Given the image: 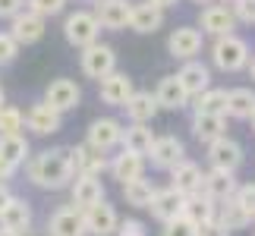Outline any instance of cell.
Wrapping results in <instances>:
<instances>
[{
    "instance_id": "obj_1",
    "label": "cell",
    "mask_w": 255,
    "mask_h": 236,
    "mask_svg": "<svg viewBox=\"0 0 255 236\" xmlns=\"http://www.w3.org/2000/svg\"><path fill=\"white\" fill-rule=\"evenodd\" d=\"M25 173L38 189H66L73 183V167H70V151L66 148H44L25 161Z\"/></svg>"
},
{
    "instance_id": "obj_2",
    "label": "cell",
    "mask_w": 255,
    "mask_h": 236,
    "mask_svg": "<svg viewBox=\"0 0 255 236\" xmlns=\"http://www.w3.org/2000/svg\"><path fill=\"white\" fill-rule=\"evenodd\" d=\"M252 60V51H249V41L240 35H224V38H214L211 44V63L218 66L221 73H240L246 70Z\"/></svg>"
},
{
    "instance_id": "obj_3",
    "label": "cell",
    "mask_w": 255,
    "mask_h": 236,
    "mask_svg": "<svg viewBox=\"0 0 255 236\" xmlns=\"http://www.w3.org/2000/svg\"><path fill=\"white\" fill-rule=\"evenodd\" d=\"M63 38H66V44L79 47V51L98 44V38H101V25H98V19H95L92 9H76V13L66 16L63 19Z\"/></svg>"
},
{
    "instance_id": "obj_4",
    "label": "cell",
    "mask_w": 255,
    "mask_h": 236,
    "mask_svg": "<svg viewBox=\"0 0 255 236\" xmlns=\"http://www.w3.org/2000/svg\"><path fill=\"white\" fill-rule=\"evenodd\" d=\"M123 142V123L117 117H98L88 126V135H85V145L98 154H111L117 145Z\"/></svg>"
},
{
    "instance_id": "obj_5",
    "label": "cell",
    "mask_w": 255,
    "mask_h": 236,
    "mask_svg": "<svg viewBox=\"0 0 255 236\" xmlns=\"http://www.w3.org/2000/svg\"><path fill=\"white\" fill-rule=\"evenodd\" d=\"M79 70L88 76V79H107L111 73H117V51L111 44H92L85 47V51H79Z\"/></svg>"
},
{
    "instance_id": "obj_6",
    "label": "cell",
    "mask_w": 255,
    "mask_h": 236,
    "mask_svg": "<svg viewBox=\"0 0 255 236\" xmlns=\"http://www.w3.org/2000/svg\"><path fill=\"white\" fill-rule=\"evenodd\" d=\"M41 101L51 107V111H57V114H70V111H76V107L82 104V88L73 82V79H66V76H60V79H51L47 82V88H44V98Z\"/></svg>"
},
{
    "instance_id": "obj_7",
    "label": "cell",
    "mask_w": 255,
    "mask_h": 236,
    "mask_svg": "<svg viewBox=\"0 0 255 236\" xmlns=\"http://www.w3.org/2000/svg\"><path fill=\"white\" fill-rule=\"evenodd\" d=\"M237 16L227 3H211V6H202L199 13V32L202 35H211V38H224V35H237Z\"/></svg>"
},
{
    "instance_id": "obj_8",
    "label": "cell",
    "mask_w": 255,
    "mask_h": 236,
    "mask_svg": "<svg viewBox=\"0 0 255 236\" xmlns=\"http://www.w3.org/2000/svg\"><path fill=\"white\" fill-rule=\"evenodd\" d=\"M202 47H205V35L195 25H176L167 38V54L173 60H183V63L195 60L202 54Z\"/></svg>"
},
{
    "instance_id": "obj_9",
    "label": "cell",
    "mask_w": 255,
    "mask_h": 236,
    "mask_svg": "<svg viewBox=\"0 0 255 236\" xmlns=\"http://www.w3.org/2000/svg\"><path fill=\"white\" fill-rule=\"evenodd\" d=\"M205 157H208L211 170H227V173H237L243 167V145L237 139H230V135H224V139L205 145Z\"/></svg>"
},
{
    "instance_id": "obj_10",
    "label": "cell",
    "mask_w": 255,
    "mask_h": 236,
    "mask_svg": "<svg viewBox=\"0 0 255 236\" xmlns=\"http://www.w3.org/2000/svg\"><path fill=\"white\" fill-rule=\"evenodd\" d=\"M92 13H95L101 28H107V32H123V28H129L132 0H98Z\"/></svg>"
},
{
    "instance_id": "obj_11",
    "label": "cell",
    "mask_w": 255,
    "mask_h": 236,
    "mask_svg": "<svg viewBox=\"0 0 255 236\" xmlns=\"http://www.w3.org/2000/svg\"><path fill=\"white\" fill-rule=\"evenodd\" d=\"M82 218H85V233L88 236H114L117 227H120V214H117V208L107 199L92 205V208H85Z\"/></svg>"
},
{
    "instance_id": "obj_12",
    "label": "cell",
    "mask_w": 255,
    "mask_h": 236,
    "mask_svg": "<svg viewBox=\"0 0 255 236\" xmlns=\"http://www.w3.org/2000/svg\"><path fill=\"white\" fill-rule=\"evenodd\" d=\"M132 92H135L132 76L123 73V70H117V73H111L107 79L98 82V98H101L107 107H126V101L132 98Z\"/></svg>"
},
{
    "instance_id": "obj_13",
    "label": "cell",
    "mask_w": 255,
    "mask_h": 236,
    "mask_svg": "<svg viewBox=\"0 0 255 236\" xmlns=\"http://www.w3.org/2000/svg\"><path fill=\"white\" fill-rule=\"evenodd\" d=\"M9 35H13V41L19 47H28V44H38L44 38L47 32V22L41 16H35V13H28V9H22L16 19H9V28H6Z\"/></svg>"
},
{
    "instance_id": "obj_14",
    "label": "cell",
    "mask_w": 255,
    "mask_h": 236,
    "mask_svg": "<svg viewBox=\"0 0 255 236\" xmlns=\"http://www.w3.org/2000/svg\"><path fill=\"white\" fill-rule=\"evenodd\" d=\"M148 157H151L154 170H167L170 173L180 161H186V145L176 139V135H158L154 145H151V151H148Z\"/></svg>"
},
{
    "instance_id": "obj_15",
    "label": "cell",
    "mask_w": 255,
    "mask_h": 236,
    "mask_svg": "<svg viewBox=\"0 0 255 236\" xmlns=\"http://www.w3.org/2000/svg\"><path fill=\"white\" fill-rule=\"evenodd\" d=\"M47 236H88L85 233V218L73 205H60L47 218Z\"/></svg>"
},
{
    "instance_id": "obj_16",
    "label": "cell",
    "mask_w": 255,
    "mask_h": 236,
    "mask_svg": "<svg viewBox=\"0 0 255 236\" xmlns=\"http://www.w3.org/2000/svg\"><path fill=\"white\" fill-rule=\"evenodd\" d=\"M202 176H205V170L186 157V161H180L170 170V189H176L183 199H192V195L202 192Z\"/></svg>"
},
{
    "instance_id": "obj_17",
    "label": "cell",
    "mask_w": 255,
    "mask_h": 236,
    "mask_svg": "<svg viewBox=\"0 0 255 236\" xmlns=\"http://www.w3.org/2000/svg\"><path fill=\"white\" fill-rule=\"evenodd\" d=\"M237 173H227V170H205L202 176V195L205 199H211L214 205L233 199V192H237Z\"/></svg>"
},
{
    "instance_id": "obj_18",
    "label": "cell",
    "mask_w": 255,
    "mask_h": 236,
    "mask_svg": "<svg viewBox=\"0 0 255 236\" xmlns=\"http://www.w3.org/2000/svg\"><path fill=\"white\" fill-rule=\"evenodd\" d=\"M70 151V167H73V176H101L107 170V154H98L92 151L88 145H73Z\"/></svg>"
},
{
    "instance_id": "obj_19",
    "label": "cell",
    "mask_w": 255,
    "mask_h": 236,
    "mask_svg": "<svg viewBox=\"0 0 255 236\" xmlns=\"http://www.w3.org/2000/svg\"><path fill=\"white\" fill-rule=\"evenodd\" d=\"M70 195H73V208H92V205L98 202H104V183H101V176H73V183H70Z\"/></svg>"
},
{
    "instance_id": "obj_20",
    "label": "cell",
    "mask_w": 255,
    "mask_h": 236,
    "mask_svg": "<svg viewBox=\"0 0 255 236\" xmlns=\"http://www.w3.org/2000/svg\"><path fill=\"white\" fill-rule=\"evenodd\" d=\"M107 170H111L114 180H120V186L123 183H132V180H142V176H145V157L120 148L111 161H107Z\"/></svg>"
},
{
    "instance_id": "obj_21",
    "label": "cell",
    "mask_w": 255,
    "mask_h": 236,
    "mask_svg": "<svg viewBox=\"0 0 255 236\" xmlns=\"http://www.w3.org/2000/svg\"><path fill=\"white\" fill-rule=\"evenodd\" d=\"M183 205L186 199L176 189H170V186H164V189L154 192V199L148 205V211H151V218L154 221H161V224H170L176 218H183Z\"/></svg>"
},
{
    "instance_id": "obj_22",
    "label": "cell",
    "mask_w": 255,
    "mask_h": 236,
    "mask_svg": "<svg viewBox=\"0 0 255 236\" xmlns=\"http://www.w3.org/2000/svg\"><path fill=\"white\" fill-rule=\"evenodd\" d=\"M154 101H158L161 111H183V107H189V95H186V88L180 85L176 73L158 79V88H154Z\"/></svg>"
},
{
    "instance_id": "obj_23",
    "label": "cell",
    "mask_w": 255,
    "mask_h": 236,
    "mask_svg": "<svg viewBox=\"0 0 255 236\" xmlns=\"http://www.w3.org/2000/svg\"><path fill=\"white\" fill-rule=\"evenodd\" d=\"M176 79H180V85L186 88L189 101L211 88V70H208V66H205L202 60H189V63H183L180 70H176Z\"/></svg>"
},
{
    "instance_id": "obj_24",
    "label": "cell",
    "mask_w": 255,
    "mask_h": 236,
    "mask_svg": "<svg viewBox=\"0 0 255 236\" xmlns=\"http://www.w3.org/2000/svg\"><path fill=\"white\" fill-rule=\"evenodd\" d=\"M25 126L32 132H38V135H54V132L63 129V117L57 114V111H51L44 101H35L25 111Z\"/></svg>"
},
{
    "instance_id": "obj_25",
    "label": "cell",
    "mask_w": 255,
    "mask_h": 236,
    "mask_svg": "<svg viewBox=\"0 0 255 236\" xmlns=\"http://www.w3.org/2000/svg\"><path fill=\"white\" fill-rule=\"evenodd\" d=\"M32 205H28L25 199H19V195H13V202L3 208V214H0V227L13 230L19 236H25L28 230H32Z\"/></svg>"
},
{
    "instance_id": "obj_26",
    "label": "cell",
    "mask_w": 255,
    "mask_h": 236,
    "mask_svg": "<svg viewBox=\"0 0 255 236\" xmlns=\"http://www.w3.org/2000/svg\"><path fill=\"white\" fill-rule=\"evenodd\" d=\"M126 117H129V123H142V126H148L154 117H158V101H154V92H145V88H135L132 98L126 101Z\"/></svg>"
},
{
    "instance_id": "obj_27",
    "label": "cell",
    "mask_w": 255,
    "mask_h": 236,
    "mask_svg": "<svg viewBox=\"0 0 255 236\" xmlns=\"http://www.w3.org/2000/svg\"><path fill=\"white\" fill-rule=\"evenodd\" d=\"M164 25V9L151 6L148 0L145 3H132V16H129V28L139 35H154Z\"/></svg>"
},
{
    "instance_id": "obj_28",
    "label": "cell",
    "mask_w": 255,
    "mask_h": 236,
    "mask_svg": "<svg viewBox=\"0 0 255 236\" xmlns=\"http://www.w3.org/2000/svg\"><path fill=\"white\" fill-rule=\"evenodd\" d=\"M192 135L202 145H211L227 135V117H205V114H192Z\"/></svg>"
},
{
    "instance_id": "obj_29",
    "label": "cell",
    "mask_w": 255,
    "mask_h": 236,
    "mask_svg": "<svg viewBox=\"0 0 255 236\" xmlns=\"http://www.w3.org/2000/svg\"><path fill=\"white\" fill-rule=\"evenodd\" d=\"M154 135L148 126H142V123H129V126H123V148L126 151H132V154H142V157H148L151 151V145H154Z\"/></svg>"
},
{
    "instance_id": "obj_30",
    "label": "cell",
    "mask_w": 255,
    "mask_h": 236,
    "mask_svg": "<svg viewBox=\"0 0 255 236\" xmlns=\"http://www.w3.org/2000/svg\"><path fill=\"white\" fill-rule=\"evenodd\" d=\"M192 111L195 114H205V117H227V88H208L202 92L199 98H192Z\"/></svg>"
},
{
    "instance_id": "obj_31",
    "label": "cell",
    "mask_w": 255,
    "mask_h": 236,
    "mask_svg": "<svg viewBox=\"0 0 255 236\" xmlns=\"http://www.w3.org/2000/svg\"><path fill=\"white\" fill-rule=\"evenodd\" d=\"M255 114V92L246 85L230 88L227 92V117L230 120H249Z\"/></svg>"
},
{
    "instance_id": "obj_32",
    "label": "cell",
    "mask_w": 255,
    "mask_h": 236,
    "mask_svg": "<svg viewBox=\"0 0 255 236\" xmlns=\"http://www.w3.org/2000/svg\"><path fill=\"white\" fill-rule=\"evenodd\" d=\"M183 218L192 221L195 227H199V224H208V221L218 218V205H214L211 199H205V195L199 192V195H192V199H186V205H183Z\"/></svg>"
},
{
    "instance_id": "obj_33",
    "label": "cell",
    "mask_w": 255,
    "mask_h": 236,
    "mask_svg": "<svg viewBox=\"0 0 255 236\" xmlns=\"http://www.w3.org/2000/svg\"><path fill=\"white\" fill-rule=\"evenodd\" d=\"M123 189V199H126V205H132V208H148L151 205V199H154V192H158V186H154L151 180H132V183H123L120 186Z\"/></svg>"
},
{
    "instance_id": "obj_34",
    "label": "cell",
    "mask_w": 255,
    "mask_h": 236,
    "mask_svg": "<svg viewBox=\"0 0 255 236\" xmlns=\"http://www.w3.org/2000/svg\"><path fill=\"white\" fill-rule=\"evenodd\" d=\"M0 157L9 161L13 167H22L28 157H32L28 139H25V135H0Z\"/></svg>"
},
{
    "instance_id": "obj_35",
    "label": "cell",
    "mask_w": 255,
    "mask_h": 236,
    "mask_svg": "<svg viewBox=\"0 0 255 236\" xmlns=\"http://www.w3.org/2000/svg\"><path fill=\"white\" fill-rule=\"evenodd\" d=\"M218 221H221L230 233H233V230H246L249 224H252V218H249V214L243 211L233 199H227V202H221V205H218Z\"/></svg>"
},
{
    "instance_id": "obj_36",
    "label": "cell",
    "mask_w": 255,
    "mask_h": 236,
    "mask_svg": "<svg viewBox=\"0 0 255 236\" xmlns=\"http://www.w3.org/2000/svg\"><path fill=\"white\" fill-rule=\"evenodd\" d=\"M25 129V114L13 104L0 107V135H22Z\"/></svg>"
},
{
    "instance_id": "obj_37",
    "label": "cell",
    "mask_w": 255,
    "mask_h": 236,
    "mask_svg": "<svg viewBox=\"0 0 255 236\" xmlns=\"http://www.w3.org/2000/svg\"><path fill=\"white\" fill-rule=\"evenodd\" d=\"M25 9L28 13H35V16H41L44 22L51 16H60L63 9H66V0H25Z\"/></svg>"
},
{
    "instance_id": "obj_38",
    "label": "cell",
    "mask_w": 255,
    "mask_h": 236,
    "mask_svg": "<svg viewBox=\"0 0 255 236\" xmlns=\"http://www.w3.org/2000/svg\"><path fill=\"white\" fill-rule=\"evenodd\" d=\"M233 202L255 221V183H240L237 192H233Z\"/></svg>"
},
{
    "instance_id": "obj_39",
    "label": "cell",
    "mask_w": 255,
    "mask_h": 236,
    "mask_svg": "<svg viewBox=\"0 0 255 236\" xmlns=\"http://www.w3.org/2000/svg\"><path fill=\"white\" fill-rule=\"evenodd\" d=\"M195 233H199V227L186 218H176L170 224H164V230H161V236H195Z\"/></svg>"
},
{
    "instance_id": "obj_40",
    "label": "cell",
    "mask_w": 255,
    "mask_h": 236,
    "mask_svg": "<svg viewBox=\"0 0 255 236\" xmlns=\"http://www.w3.org/2000/svg\"><path fill=\"white\" fill-rule=\"evenodd\" d=\"M19 57V44L13 41L9 32H0V66H9Z\"/></svg>"
},
{
    "instance_id": "obj_41",
    "label": "cell",
    "mask_w": 255,
    "mask_h": 236,
    "mask_svg": "<svg viewBox=\"0 0 255 236\" xmlns=\"http://www.w3.org/2000/svg\"><path fill=\"white\" fill-rule=\"evenodd\" d=\"M230 9L237 16V22L255 25V0H237V3H230Z\"/></svg>"
},
{
    "instance_id": "obj_42",
    "label": "cell",
    "mask_w": 255,
    "mask_h": 236,
    "mask_svg": "<svg viewBox=\"0 0 255 236\" xmlns=\"http://www.w3.org/2000/svg\"><path fill=\"white\" fill-rule=\"evenodd\" d=\"M114 236H148V227L139 218H126V221H120V227H117Z\"/></svg>"
},
{
    "instance_id": "obj_43",
    "label": "cell",
    "mask_w": 255,
    "mask_h": 236,
    "mask_svg": "<svg viewBox=\"0 0 255 236\" xmlns=\"http://www.w3.org/2000/svg\"><path fill=\"white\" fill-rule=\"evenodd\" d=\"M25 9V0H0V19H16Z\"/></svg>"
},
{
    "instance_id": "obj_44",
    "label": "cell",
    "mask_w": 255,
    "mask_h": 236,
    "mask_svg": "<svg viewBox=\"0 0 255 236\" xmlns=\"http://www.w3.org/2000/svg\"><path fill=\"white\" fill-rule=\"evenodd\" d=\"M195 236H230V230L224 227V224L214 218V221H208V224H199V233Z\"/></svg>"
},
{
    "instance_id": "obj_45",
    "label": "cell",
    "mask_w": 255,
    "mask_h": 236,
    "mask_svg": "<svg viewBox=\"0 0 255 236\" xmlns=\"http://www.w3.org/2000/svg\"><path fill=\"white\" fill-rule=\"evenodd\" d=\"M16 170H19V167H13L9 161H3V157H0V183H9V180L16 176Z\"/></svg>"
},
{
    "instance_id": "obj_46",
    "label": "cell",
    "mask_w": 255,
    "mask_h": 236,
    "mask_svg": "<svg viewBox=\"0 0 255 236\" xmlns=\"http://www.w3.org/2000/svg\"><path fill=\"white\" fill-rule=\"evenodd\" d=\"M13 202V192H9V186L6 183H0V214H3V208Z\"/></svg>"
},
{
    "instance_id": "obj_47",
    "label": "cell",
    "mask_w": 255,
    "mask_h": 236,
    "mask_svg": "<svg viewBox=\"0 0 255 236\" xmlns=\"http://www.w3.org/2000/svg\"><path fill=\"white\" fill-rule=\"evenodd\" d=\"M151 6H158V9H170V6H176L180 0H148Z\"/></svg>"
},
{
    "instance_id": "obj_48",
    "label": "cell",
    "mask_w": 255,
    "mask_h": 236,
    "mask_svg": "<svg viewBox=\"0 0 255 236\" xmlns=\"http://www.w3.org/2000/svg\"><path fill=\"white\" fill-rule=\"evenodd\" d=\"M246 70H249V76L255 79V54H252V60H249V66H246Z\"/></svg>"
},
{
    "instance_id": "obj_49",
    "label": "cell",
    "mask_w": 255,
    "mask_h": 236,
    "mask_svg": "<svg viewBox=\"0 0 255 236\" xmlns=\"http://www.w3.org/2000/svg\"><path fill=\"white\" fill-rule=\"evenodd\" d=\"M0 236H19V233H13V230H6V227H0Z\"/></svg>"
},
{
    "instance_id": "obj_50",
    "label": "cell",
    "mask_w": 255,
    "mask_h": 236,
    "mask_svg": "<svg viewBox=\"0 0 255 236\" xmlns=\"http://www.w3.org/2000/svg\"><path fill=\"white\" fill-rule=\"evenodd\" d=\"M192 3H202V6H211L214 0H192Z\"/></svg>"
},
{
    "instance_id": "obj_51",
    "label": "cell",
    "mask_w": 255,
    "mask_h": 236,
    "mask_svg": "<svg viewBox=\"0 0 255 236\" xmlns=\"http://www.w3.org/2000/svg\"><path fill=\"white\" fill-rule=\"evenodd\" d=\"M6 104V95H3V88H0V107H3Z\"/></svg>"
},
{
    "instance_id": "obj_52",
    "label": "cell",
    "mask_w": 255,
    "mask_h": 236,
    "mask_svg": "<svg viewBox=\"0 0 255 236\" xmlns=\"http://www.w3.org/2000/svg\"><path fill=\"white\" fill-rule=\"evenodd\" d=\"M249 123H252V132H255V114H252V117H249Z\"/></svg>"
},
{
    "instance_id": "obj_53",
    "label": "cell",
    "mask_w": 255,
    "mask_h": 236,
    "mask_svg": "<svg viewBox=\"0 0 255 236\" xmlns=\"http://www.w3.org/2000/svg\"><path fill=\"white\" fill-rule=\"evenodd\" d=\"M224 3H237V0H224Z\"/></svg>"
},
{
    "instance_id": "obj_54",
    "label": "cell",
    "mask_w": 255,
    "mask_h": 236,
    "mask_svg": "<svg viewBox=\"0 0 255 236\" xmlns=\"http://www.w3.org/2000/svg\"><path fill=\"white\" fill-rule=\"evenodd\" d=\"M252 236H255V233H252Z\"/></svg>"
}]
</instances>
